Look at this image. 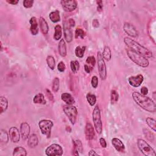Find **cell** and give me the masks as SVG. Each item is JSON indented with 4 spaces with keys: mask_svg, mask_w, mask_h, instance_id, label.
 <instances>
[{
    "mask_svg": "<svg viewBox=\"0 0 156 156\" xmlns=\"http://www.w3.org/2000/svg\"><path fill=\"white\" fill-rule=\"evenodd\" d=\"M132 98L134 101L143 109L151 113H154L155 112V103L150 98L143 95L141 93L137 92L132 93Z\"/></svg>",
    "mask_w": 156,
    "mask_h": 156,
    "instance_id": "1",
    "label": "cell"
},
{
    "mask_svg": "<svg viewBox=\"0 0 156 156\" xmlns=\"http://www.w3.org/2000/svg\"><path fill=\"white\" fill-rule=\"evenodd\" d=\"M124 42L131 50L138 53L145 58H152L153 53L149 50L148 49L141 45L140 43L137 42L134 40L129 38V37H125L124 39Z\"/></svg>",
    "mask_w": 156,
    "mask_h": 156,
    "instance_id": "2",
    "label": "cell"
},
{
    "mask_svg": "<svg viewBox=\"0 0 156 156\" xmlns=\"http://www.w3.org/2000/svg\"><path fill=\"white\" fill-rule=\"evenodd\" d=\"M126 52L129 59L137 65L143 68H146L149 66V61L144 56L132 51L130 49H128Z\"/></svg>",
    "mask_w": 156,
    "mask_h": 156,
    "instance_id": "3",
    "label": "cell"
},
{
    "mask_svg": "<svg viewBox=\"0 0 156 156\" xmlns=\"http://www.w3.org/2000/svg\"><path fill=\"white\" fill-rule=\"evenodd\" d=\"M92 116L96 132L98 134H101L103 131V123L101 121L100 110H99L98 105H96L94 108L92 114Z\"/></svg>",
    "mask_w": 156,
    "mask_h": 156,
    "instance_id": "4",
    "label": "cell"
},
{
    "mask_svg": "<svg viewBox=\"0 0 156 156\" xmlns=\"http://www.w3.org/2000/svg\"><path fill=\"white\" fill-rule=\"evenodd\" d=\"M137 145L140 151L146 156H155L154 149L144 140L139 139L137 140Z\"/></svg>",
    "mask_w": 156,
    "mask_h": 156,
    "instance_id": "5",
    "label": "cell"
},
{
    "mask_svg": "<svg viewBox=\"0 0 156 156\" xmlns=\"http://www.w3.org/2000/svg\"><path fill=\"white\" fill-rule=\"evenodd\" d=\"M64 112L72 124L76 123L78 117V110L72 105H65L63 107Z\"/></svg>",
    "mask_w": 156,
    "mask_h": 156,
    "instance_id": "6",
    "label": "cell"
},
{
    "mask_svg": "<svg viewBox=\"0 0 156 156\" xmlns=\"http://www.w3.org/2000/svg\"><path fill=\"white\" fill-rule=\"evenodd\" d=\"M39 126L42 134L46 135L47 138H50L51 129L53 126V123L52 121L49 120H41L39 123Z\"/></svg>",
    "mask_w": 156,
    "mask_h": 156,
    "instance_id": "7",
    "label": "cell"
},
{
    "mask_svg": "<svg viewBox=\"0 0 156 156\" xmlns=\"http://www.w3.org/2000/svg\"><path fill=\"white\" fill-rule=\"evenodd\" d=\"M97 59L99 76H100L102 80H105L107 78V68H106V65L103 58L102 54L100 52H98Z\"/></svg>",
    "mask_w": 156,
    "mask_h": 156,
    "instance_id": "8",
    "label": "cell"
},
{
    "mask_svg": "<svg viewBox=\"0 0 156 156\" xmlns=\"http://www.w3.org/2000/svg\"><path fill=\"white\" fill-rule=\"evenodd\" d=\"M46 155H62L63 154V149L58 144H53L48 146L45 151Z\"/></svg>",
    "mask_w": 156,
    "mask_h": 156,
    "instance_id": "9",
    "label": "cell"
},
{
    "mask_svg": "<svg viewBox=\"0 0 156 156\" xmlns=\"http://www.w3.org/2000/svg\"><path fill=\"white\" fill-rule=\"evenodd\" d=\"M62 8L67 12H71L77 8L78 3L75 0L71 1H60Z\"/></svg>",
    "mask_w": 156,
    "mask_h": 156,
    "instance_id": "10",
    "label": "cell"
},
{
    "mask_svg": "<svg viewBox=\"0 0 156 156\" xmlns=\"http://www.w3.org/2000/svg\"><path fill=\"white\" fill-rule=\"evenodd\" d=\"M123 29L124 32L131 37L136 38V37H137L139 35L138 31H137L136 28L132 24H130L129 23H124Z\"/></svg>",
    "mask_w": 156,
    "mask_h": 156,
    "instance_id": "11",
    "label": "cell"
},
{
    "mask_svg": "<svg viewBox=\"0 0 156 156\" xmlns=\"http://www.w3.org/2000/svg\"><path fill=\"white\" fill-rule=\"evenodd\" d=\"M64 33L65 39L68 43H70L73 40V33L71 29V27L68 24V21H63Z\"/></svg>",
    "mask_w": 156,
    "mask_h": 156,
    "instance_id": "12",
    "label": "cell"
},
{
    "mask_svg": "<svg viewBox=\"0 0 156 156\" xmlns=\"http://www.w3.org/2000/svg\"><path fill=\"white\" fill-rule=\"evenodd\" d=\"M144 78L141 74H139L136 76H130L128 79L129 84L134 87H139L142 84Z\"/></svg>",
    "mask_w": 156,
    "mask_h": 156,
    "instance_id": "13",
    "label": "cell"
},
{
    "mask_svg": "<svg viewBox=\"0 0 156 156\" xmlns=\"http://www.w3.org/2000/svg\"><path fill=\"white\" fill-rule=\"evenodd\" d=\"M9 135L11 141L14 143H18L20 141V134L18 129L15 127H12L9 130Z\"/></svg>",
    "mask_w": 156,
    "mask_h": 156,
    "instance_id": "14",
    "label": "cell"
},
{
    "mask_svg": "<svg viewBox=\"0 0 156 156\" xmlns=\"http://www.w3.org/2000/svg\"><path fill=\"white\" fill-rule=\"evenodd\" d=\"M85 138L87 140H92L95 138V130L90 123H87L85 128Z\"/></svg>",
    "mask_w": 156,
    "mask_h": 156,
    "instance_id": "15",
    "label": "cell"
},
{
    "mask_svg": "<svg viewBox=\"0 0 156 156\" xmlns=\"http://www.w3.org/2000/svg\"><path fill=\"white\" fill-rule=\"evenodd\" d=\"M20 133L23 140H26L28 139L30 133V126L28 123L23 122L21 124Z\"/></svg>",
    "mask_w": 156,
    "mask_h": 156,
    "instance_id": "16",
    "label": "cell"
},
{
    "mask_svg": "<svg viewBox=\"0 0 156 156\" xmlns=\"http://www.w3.org/2000/svg\"><path fill=\"white\" fill-rule=\"evenodd\" d=\"M112 144L116 150L120 153H124L125 151V146L124 143L118 138H114L112 140Z\"/></svg>",
    "mask_w": 156,
    "mask_h": 156,
    "instance_id": "17",
    "label": "cell"
},
{
    "mask_svg": "<svg viewBox=\"0 0 156 156\" xmlns=\"http://www.w3.org/2000/svg\"><path fill=\"white\" fill-rule=\"evenodd\" d=\"M31 24L30 31L31 34L33 35H36L39 33V27H38V22H37V18L34 17H33L29 20Z\"/></svg>",
    "mask_w": 156,
    "mask_h": 156,
    "instance_id": "18",
    "label": "cell"
},
{
    "mask_svg": "<svg viewBox=\"0 0 156 156\" xmlns=\"http://www.w3.org/2000/svg\"><path fill=\"white\" fill-rule=\"evenodd\" d=\"M61 99L67 105H72L75 103V100L71 94L68 93H64L61 95Z\"/></svg>",
    "mask_w": 156,
    "mask_h": 156,
    "instance_id": "19",
    "label": "cell"
},
{
    "mask_svg": "<svg viewBox=\"0 0 156 156\" xmlns=\"http://www.w3.org/2000/svg\"><path fill=\"white\" fill-rule=\"evenodd\" d=\"M39 143V140L38 137H37L36 134H32L28 137V145L29 148H34L36 147L38 145Z\"/></svg>",
    "mask_w": 156,
    "mask_h": 156,
    "instance_id": "20",
    "label": "cell"
},
{
    "mask_svg": "<svg viewBox=\"0 0 156 156\" xmlns=\"http://www.w3.org/2000/svg\"><path fill=\"white\" fill-rule=\"evenodd\" d=\"M39 25L42 33L45 35L47 34L49 31V26L46 21L43 17L39 18Z\"/></svg>",
    "mask_w": 156,
    "mask_h": 156,
    "instance_id": "21",
    "label": "cell"
},
{
    "mask_svg": "<svg viewBox=\"0 0 156 156\" xmlns=\"http://www.w3.org/2000/svg\"><path fill=\"white\" fill-rule=\"evenodd\" d=\"M58 51L59 54L62 57H65L67 55V46L65 44V42L64 39H61L58 45Z\"/></svg>",
    "mask_w": 156,
    "mask_h": 156,
    "instance_id": "22",
    "label": "cell"
},
{
    "mask_svg": "<svg viewBox=\"0 0 156 156\" xmlns=\"http://www.w3.org/2000/svg\"><path fill=\"white\" fill-rule=\"evenodd\" d=\"M33 102L35 104H42V105L46 104V101L45 98V96L42 94V93H38V94H37L34 97Z\"/></svg>",
    "mask_w": 156,
    "mask_h": 156,
    "instance_id": "23",
    "label": "cell"
},
{
    "mask_svg": "<svg viewBox=\"0 0 156 156\" xmlns=\"http://www.w3.org/2000/svg\"><path fill=\"white\" fill-rule=\"evenodd\" d=\"M49 19L51 20V21L53 23H58L60 20L59 11L58 10L51 12V13L49 14Z\"/></svg>",
    "mask_w": 156,
    "mask_h": 156,
    "instance_id": "24",
    "label": "cell"
},
{
    "mask_svg": "<svg viewBox=\"0 0 156 156\" xmlns=\"http://www.w3.org/2000/svg\"><path fill=\"white\" fill-rule=\"evenodd\" d=\"M8 107V101L6 98L4 96L0 97V109H1V114H3Z\"/></svg>",
    "mask_w": 156,
    "mask_h": 156,
    "instance_id": "25",
    "label": "cell"
},
{
    "mask_svg": "<svg viewBox=\"0 0 156 156\" xmlns=\"http://www.w3.org/2000/svg\"><path fill=\"white\" fill-rule=\"evenodd\" d=\"M27 155V153L26 149L23 147L18 146L15 148L14 149V153H13V155L14 156H26Z\"/></svg>",
    "mask_w": 156,
    "mask_h": 156,
    "instance_id": "26",
    "label": "cell"
},
{
    "mask_svg": "<svg viewBox=\"0 0 156 156\" xmlns=\"http://www.w3.org/2000/svg\"><path fill=\"white\" fill-rule=\"evenodd\" d=\"M102 55H103V59L107 61H109L111 59V57H112L111 50L109 46H106L104 47Z\"/></svg>",
    "mask_w": 156,
    "mask_h": 156,
    "instance_id": "27",
    "label": "cell"
},
{
    "mask_svg": "<svg viewBox=\"0 0 156 156\" xmlns=\"http://www.w3.org/2000/svg\"><path fill=\"white\" fill-rule=\"evenodd\" d=\"M9 141V136L8 132L5 130L1 129L0 131V141L3 144H6Z\"/></svg>",
    "mask_w": 156,
    "mask_h": 156,
    "instance_id": "28",
    "label": "cell"
},
{
    "mask_svg": "<svg viewBox=\"0 0 156 156\" xmlns=\"http://www.w3.org/2000/svg\"><path fill=\"white\" fill-rule=\"evenodd\" d=\"M73 146L74 149L73 151H78L82 153L83 150V145H82V142L80 140H76L73 141Z\"/></svg>",
    "mask_w": 156,
    "mask_h": 156,
    "instance_id": "29",
    "label": "cell"
},
{
    "mask_svg": "<svg viewBox=\"0 0 156 156\" xmlns=\"http://www.w3.org/2000/svg\"><path fill=\"white\" fill-rule=\"evenodd\" d=\"M62 27L60 25H56L54 28L55 33L54 35V39L55 40H59L61 39L62 35Z\"/></svg>",
    "mask_w": 156,
    "mask_h": 156,
    "instance_id": "30",
    "label": "cell"
},
{
    "mask_svg": "<svg viewBox=\"0 0 156 156\" xmlns=\"http://www.w3.org/2000/svg\"><path fill=\"white\" fill-rule=\"evenodd\" d=\"M86 47L85 46H83L81 47L80 46H78L75 49V54L79 58H82L84 57V53L85 51Z\"/></svg>",
    "mask_w": 156,
    "mask_h": 156,
    "instance_id": "31",
    "label": "cell"
},
{
    "mask_svg": "<svg viewBox=\"0 0 156 156\" xmlns=\"http://www.w3.org/2000/svg\"><path fill=\"white\" fill-rule=\"evenodd\" d=\"M119 99V95L116 90H112L110 93V102L112 104H114L118 102Z\"/></svg>",
    "mask_w": 156,
    "mask_h": 156,
    "instance_id": "32",
    "label": "cell"
},
{
    "mask_svg": "<svg viewBox=\"0 0 156 156\" xmlns=\"http://www.w3.org/2000/svg\"><path fill=\"white\" fill-rule=\"evenodd\" d=\"M70 67L71 70L73 73H76L79 70V63L77 60H72L70 62Z\"/></svg>",
    "mask_w": 156,
    "mask_h": 156,
    "instance_id": "33",
    "label": "cell"
},
{
    "mask_svg": "<svg viewBox=\"0 0 156 156\" xmlns=\"http://www.w3.org/2000/svg\"><path fill=\"white\" fill-rule=\"evenodd\" d=\"M46 63L48 66L49 67V68H51V70H54L55 65V61L52 55H49L46 58Z\"/></svg>",
    "mask_w": 156,
    "mask_h": 156,
    "instance_id": "34",
    "label": "cell"
},
{
    "mask_svg": "<svg viewBox=\"0 0 156 156\" xmlns=\"http://www.w3.org/2000/svg\"><path fill=\"white\" fill-rule=\"evenodd\" d=\"M86 98L87 101H88V103L91 106H93L95 104L96 102V97L95 95L91 94V93H88L86 96Z\"/></svg>",
    "mask_w": 156,
    "mask_h": 156,
    "instance_id": "35",
    "label": "cell"
},
{
    "mask_svg": "<svg viewBox=\"0 0 156 156\" xmlns=\"http://www.w3.org/2000/svg\"><path fill=\"white\" fill-rule=\"evenodd\" d=\"M146 122L148 125V126L150 128H151V129H153L154 130V132H155V130H156V125H155L156 121H155V120L152 118L148 117L146 119Z\"/></svg>",
    "mask_w": 156,
    "mask_h": 156,
    "instance_id": "36",
    "label": "cell"
},
{
    "mask_svg": "<svg viewBox=\"0 0 156 156\" xmlns=\"http://www.w3.org/2000/svg\"><path fill=\"white\" fill-rule=\"evenodd\" d=\"M143 133L145 136L146 138L149 140L150 141H153L154 140V135L153 133H152L150 130H149L147 129H143Z\"/></svg>",
    "mask_w": 156,
    "mask_h": 156,
    "instance_id": "37",
    "label": "cell"
},
{
    "mask_svg": "<svg viewBox=\"0 0 156 156\" xmlns=\"http://www.w3.org/2000/svg\"><path fill=\"white\" fill-rule=\"evenodd\" d=\"M85 62L86 65H89L92 68H93L96 64V59L94 56H89V57L87 58Z\"/></svg>",
    "mask_w": 156,
    "mask_h": 156,
    "instance_id": "38",
    "label": "cell"
},
{
    "mask_svg": "<svg viewBox=\"0 0 156 156\" xmlns=\"http://www.w3.org/2000/svg\"><path fill=\"white\" fill-rule=\"evenodd\" d=\"M59 83L60 80L58 78H55L53 79V85H52V89L54 92H58L59 89Z\"/></svg>",
    "mask_w": 156,
    "mask_h": 156,
    "instance_id": "39",
    "label": "cell"
},
{
    "mask_svg": "<svg viewBox=\"0 0 156 156\" xmlns=\"http://www.w3.org/2000/svg\"><path fill=\"white\" fill-rule=\"evenodd\" d=\"M85 33L84 31L80 28H77L75 31V36L76 38L78 39V37H80L81 39H84L85 37Z\"/></svg>",
    "mask_w": 156,
    "mask_h": 156,
    "instance_id": "40",
    "label": "cell"
},
{
    "mask_svg": "<svg viewBox=\"0 0 156 156\" xmlns=\"http://www.w3.org/2000/svg\"><path fill=\"white\" fill-rule=\"evenodd\" d=\"M23 6L24 8H31L33 7V4H34V1L33 0H24L23 2Z\"/></svg>",
    "mask_w": 156,
    "mask_h": 156,
    "instance_id": "41",
    "label": "cell"
},
{
    "mask_svg": "<svg viewBox=\"0 0 156 156\" xmlns=\"http://www.w3.org/2000/svg\"><path fill=\"white\" fill-rule=\"evenodd\" d=\"M91 84H92V85L93 88H95V89L96 88V87H98V78L97 76H94L92 78Z\"/></svg>",
    "mask_w": 156,
    "mask_h": 156,
    "instance_id": "42",
    "label": "cell"
},
{
    "mask_svg": "<svg viewBox=\"0 0 156 156\" xmlns=\"http://www.w3.org/2000/svg\"><path fill=\"white\" fill-rule=\"evenodd\" d=\"M66 66L64 62H60L58 65V69L60 72H64L65 70Z\"/></svg>",
    "mask_w": 156,
    "mask_h": 156,
    "instance_id": "43",
    "label": "cell"
},
{
    "mask_svg": "<svg viewBox=\"0 0 156 156\" xmlns=\"http://www.w3.org/2000/svg\"><path fill=\"white\" fill-rule=\"evenodd\" d=\"M46 95H47L49 100L51 101H54V96H53V93L51 92V91L49 90V89H46Z\"/></svg>",
    "mask_w": 156,
    "mask_h": 156,
    "instance_id": "44",
    "label": "cell"
},
{
    "mask_svg": "<svg viewBox=\"0 0 156 156\" xmlns=\"http://www.w3.org/2000/svg\"><path fill=\"white\" fill-rule=\"evenodd\" d=\"M96 3L98 4V7H97V10L98 12H101L103 9V4L102 1H97Z\"/></svg>",
    "mask_w": 156,
    "mask_h": 156,
    "instance_id": "45",
    "label": "cell"
},
{
    "mask_svg": "<svg viewBox=\"0 0 156 156\" xmlns=\"http://www.w3.org/2000/svg\"><path fill=\"white\" fill-rule=\"evenodd\" d=\"M140 91H141V94L143 95H145V96H146L148 94V92H149L148 88H147V87H141V90Z\"/></svg>",
    "mask_w": 156,
    "mask_h": 156,
    "instance_id": "46",
    "label": "cell"
},
{
    "mask_svg": "<svg viewBox=\"0 0 156 156\" xmlns=\"http://www.w3.org/2000/svg\"><path fill=\"white\" fill-rule=\"evenodd\" d=\"M99 143H100V145L103 148H105L107 147V143H106V141L104 138L99 139Z\"/></svg>",
    "mask_w": 156,
    "mask_h": 156,
    "instance_id": "47",
    "label": "cell"
},
{
    "mask_svg": "<svg viewBox=\"0 0 156 156\" xmlns=\"http://www.w3.org/2000/svg\"><path fill=\"white\" fill-rule=\"evenodd\" d=\"M93 68L89 67V65H84V70H85V71L87 73H90V72L93 70Z\"/></svg>",
    "mask_w": 156,
    "mask_h": 156,
    "instance_id": "48",
    "label": "cell"
},
{
    "mask_svg": "<svg viewBox=\"0 0 156 156\" xmlns=\"http://www.w3.org/2000/svg\"><path fill=\"white\" fill-rule=\"evenodd\" d=\"M92 25L95 28H98L99 27V22L97 19H94L92 22Z\"/></svg>",
    "mask_w": 156,
    "mask_h": 156,
    "instance_id": "49",
    "label": "cell"
},
{
    "mask_svg": "<svg viewBox=\"0 0 156 156\" xmlns=\"http://www.w3.org/2000/svg\"><path fill=\"white\" fill-rule=\"evenodd\" d=\"M68 24H69V25L70 26L71 28L74 27V26H75V24H76L75 21H74L73 19H72V18H70V19L68 20Z\"/></svg>",
    "mask_w": 156,
    "mask_h": 156,
    "instance_id": "50",
    "label": "cell"
},
{
    "mask_svg": "<svg viewBox=\"0 0 156 156\" xmlns=\"http://www.w3.org/2000/svg\"><path fill=\"white\" fill-rule=\"evenodd\" d=\"M6 2L12 5H16L18 3V0H6Z\"/></svg>",
    "mask_w": 156,
    "mask_h": 156,
    "instance_id": "51",
    "label": "cell"
},
{
    "mask_svg": "<svg viewBox=\"0 0 156 156\" xmlns=\"http://www.w3.org/2000/svg\"><path fill=\"white\" fill-rule=\"evenodd\" d=\"M89 155L92 156V155H99L98 153H96L94 150H90V152L89 153Z\"/></svg>",
    "mask_w": 156,
    "mask_h": 156,
    "instance_id": "52",
    "label": "cell"
},
{
    "mask_svg": "<svg viewBox=\"0 0 156 156\" xmlns=\"http://www.w3.org/2000/svg\"><path fill=\"white\" fill-rule=\"evenodd\" d=\"M1 51H3V45H2V43H1Z\"/></svg>",
    "mask_w": 156,
    "mask_h": 156,
    "instance_id": "53",
    "label": "cell"
}]
</instances>
